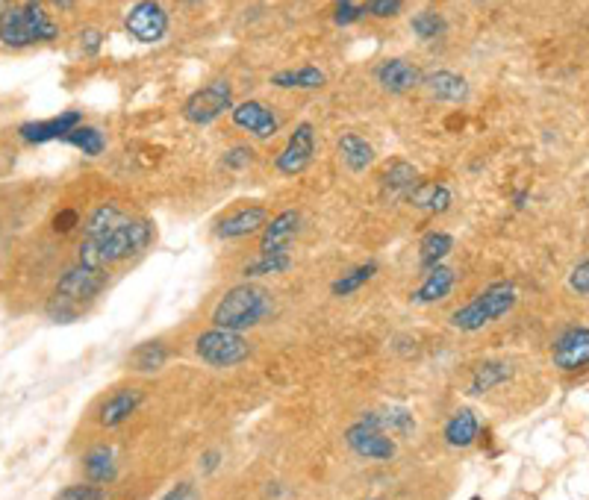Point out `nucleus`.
Wrapping results in <instances>:
<instances>
[{"label": "nucleus", "instance_id": "7", "mask_svg": "<svg viewBox=\"0 0 589 500\" xmlns=\"http://www.w3.org/2000/svg\"><path fill=\"white\" fill-rule=\"evenodd\" d=\"M230 109H233V86L227 80H213V83L201 86L198 92H192L186 98L183 118L195 127H207Z\"/></svg>", "mask_w": 589, "mask_h": 500}, {"label": "nucleus", "instance_id": "15", "mask_svg": "<svg viewBox=\"0 0 589 500\" xmlns=\"http://www.w3.org/2000/svg\"><path fill=\"white\" fill-rule=\"evenodd\" d=\"M375 80L377 86H380L383 92H389V95H407V92H413L416 86H422V71H419L413 62H407V59L392 56V59L377 62Z\"/></svg>", "mask_w": 589, "mask_h": 500}, {"label": "nucleus", "instance_id": "21", "mask_svg": "<svg viewBox=\"0 0 589 500\" xmlns=\"http://www.w3.org/2000/svg\"><path fill=\"white\" fill-rule=\"evenodd\" d=\"M442 436H445L448 448H457V450L472 448V445L481 439V421H478L475 409L460 406V409L448 418V424H445Z\"/></svg>", "mask_w": 589, "mask_h": 500}, {"label": "nucleus", "instance_id": "14", "mask_svg": "<svg viewBox=\"0 0 589 500\" xmlns=\"http://www.w3.org/2000/svg\"><path fill=\"white\" fill-rule=\"evenodd\" d=\"M83 124V112L80 109H65L54 118H45V121H27L18 127V136L27 142V145H48V142H56V139H65L74 127Z\"/></svg>", "mask_w": 589, "mask_h": 500}, {"label": "nucleus", "instance_id": "19", "mask_svg": "<svg viewBox=\"0 0 589 500\" xmlns=\"http://www.w3.org/2000/svg\"><path fill=\"white\" fill-rule=\"evenodd\" d=\"M422 86L430 98L442 100V103H466L472 95L466 77H460L454 71H430L422 77Z\"/></svg>", "mask_w": 589, "mask_h": 500}, {"label": "nucleus", "instance_id": "17", "mask_svg": "<svg viewBox=\"0 0 589 500\" xmlns=\"http://www.w3.org/2000/svg\"><path fill=\"white\" fill-rule=\"evenodd\" d=\"M298 230H301V215L295 209L277 212L263 227V233H260V253H266V256H271V253H289V245L298 236Z\"/></svg>", "mask_w": 589, "mask_h": 500}, {"label": "nucleus", "instance_id": "16", "mask_svg": "<svg viewBox=\"0 0 589 500\" xmlns=\"http://www.w3.org/2000/svg\"><path fill=\"white\" fill-rule=\"evenodd\" d=\"M142 403H145V392L139 386L118 389L109 398L101 400V406H98V424L107 427V430H115V427L127 424L142 409Z\"/></svg>", "mask_w": 589, "mask_h": 500}, {"label": "nucleus", "instance_id": "27", "mask_svg": "<svg viewBox=\"0 0 589 500\" xmlns=\"http://www.w3.org/2000/svg\"><path fill=\"white\" fill-rule=\"evenodd\" d=\"M419 183V171L416 165H410L407 159H392L386 165V171L380 174V186L383 192H389L392 198H407V192Z\"/></svg>", "mask_w": 589, "mask_h": 500}, {"label": "nucleus", "instance_id": "18", "mask_svg": "<svg viewBox=\"0 0 589 500\" xmlns=\"http://www.w3.org/2000/svg\"><path fill=\"white\" fill-rule=\"evenodd\" d=\"M454 286H457V271L448 268V265L442 262V265L425 271V280H422V286L410 295V303H416V306H433V303L448 298V295L454 292Z\"/></svg>", "mask_w": 589, "mask_h": 500}, {"label": "nucleus", "instance_id": "10", "mask_svg": "<svg viewBox=\"0 0 589 500\" xmlns=\"http://www.w3.org/2000/svg\"><path fill=\"white\" fill-rule=\"evenodd\" d=\"M124 30L142 45H157L168 33V12L160 0H139L124 15Z\"/></svg>", "mask_w": 589, "mask_h": 500}, {"label": "nucleus", "instance_id": "23", "mask_svg": "<svg viewBox=\"0 0 589 500\" xmlns=\"http://www.w3.org/2000/svg\"><path fill=\"white\" fill-rule=\"evenodd\" d=\"M336 150H339L342 165L351 174H366L375 165V148L360 133H342L339 142H336Z\"/></svg>", "mask_w": 589, "mask_h": 500}, {"label": "nucleus", "instance_id": "26", "mask_svg": "<svg viewBox=\"0 0 589 500\" xmlns=\"http://www.w3.org/2000/svg\"><path fill=\"white\" fill-rule=\"evenodd\" d=\"M510 377H513V371H510V365H507V362H501V359H486V362H481V365L472 371L469 395H472V398H481V395H486V392H492V389L504 386Z\"/></svg>", "mask_w": 589, "mask_h": 500}, {"label": "nucleus", "instance_id": "34", "mask_svg": "<svg viewBox=\"0 0 589 500\" xmlns=\"http://www.w3.org/2000/svg\"><path fill=\"white\" fill-rule=\"evenodd\" d=\"M292 268V256L289 253H257V259H251L245 268H242V277L245 280H257V277H274V274H286Z\"/></svg>", "mask_w": 589, "mask_h": 500}, {"label": "nucleus", "instance_id": "28", "mask_svg": "<svg viewBox=\"0 0 589 500\" xmlns=\"http://www.w3.org/2000/svg\"><path fill=\"white\" fill-rule=\"evenodd\" d=\"M83 471H86V480L89 483H98V486H109L115 483L118 477V462H115V453L112 448H92L86 456H83Z\"/></svg>", "mask_w": 589, "mask_h": 500}, {"label": "nucleus", "instance_id": "35", "mask_svg": "<svg viewBox=\"0 0 589 500\" xmlns=\"http://www.w3.org/2000/svg\"><path fill=\"white\" fill-rule=\"evenodd\" d=\"M366 18V0H336L333 6V24L351 27Z\"/></svg>", "mask_w": 589, "mask_h": 500}, {"label": "nucleus", "instance_id": "20", "mask_svg": "<svg viewBox=\"0 0 589 500\" xmlns=\"http://www.w3.org/2000/svg\"><path fill=\"white\" fill-rule=\"evenodd\" d=\"M407 203L419 212H428V215H442L451 209L454 203V195L445 183H436V180H419L410 192H407Z\"/></svg>", "mask_w": 589, "mask_h": 500}, {"label": "nucleus", "instance_id": "1", "mask_svg": "<svg viewBox=\"0 0 589 500\" xmlns=\"http://www.w3.org/2000/svg\"><path fill=\"white\" fill-rule=\"evenodd\" d=\"M109 274L107 268H92L83 262H74L54 286V295L48 300V318L56 324L77 321L95 300L104 295Z\"/></svg>", "mask_w": 589, "mask_h": 500}, {"label": "nucleus", "instance_id": "30", "mask_svg": "<svg viewBox=\"0 0 589 500\" xmlns=\"http://www.w3.org/2000/svg\"><path fill=\"white\" fill-rule=\"evenodd\" d=\"M451 250H454V236L451 233H442V230H433V233H428L419 242V268L430 271V268L442 265Z\"/></svg>", "mask_w": 589, "mask_h": 500}, {"label": "nucleus", "instance_id": "5", "mask_svg": "<svg viewBox=\"0 0 589 500\" xmlns=\"http://www.w3.org/2000/svg\"><path fill=\"white\" fill-rule=\"evenodd\" d=\"M519 300V292H516V283L510 280H498L492 286H486L481 295L469 300L466 306L454 309L448 324L460 333H478L483 327L495 324L498 318H504L507 312H513Z\"/></svg>", "mask_w": 589, "mask_h": 500}, {"label": "nucleus", "instance_id": "4", "mask_svg": "<svg viewBox=\"0 0 589 500\" xmlns=\"http://www.w3.org/2000/svg\"><path fill=\"white\" fill-rule=\"evenodd\" d=\"M274 312V300L271 292L257 286V283H239L233 289L224 292V298L215 303L213 309V327L221 330H233V333H245L254 330L266 321Z\"/></svg>", "mask_w": 589, "mask_h": 500}, {"label": "nucleus", "instance_id": "39", "mask_svg": "<svg viewBox=\"0 0 589 500\" xmlns=\"http://www.w3.org/2000/svg\"><path fill=\"white\" fill-rule=\"evenodd\" d=\"M569 289L578 292V295H584V298H589V259L578 262V265L572 268V274H569Z\"/></svg>", "mask_w": 589, "mask_h": 500}, {"label": "nucleus", "instance_id": "6", "mask_svg": "<svg viewBox=\"0 0 589 500\" xmlns=\"http://www.w3.org/2000/svg\"><path fill=\"white\" fill-rule=\"evenodd\" d=\"M195 353L210 368H236L251 356V342L242 333L210 327L195 339Z\"/></svg>", "mask_w": 589, "mask_h": 500}, {"label": "nucleus", "instance_id": "24", "mask_svg": "<svg viewBox=\"0 0 589 500\" xmlns=\"http://www.w3.org/2000/svg\"><path fill=\"white\" fill-rule=\"evenodd\" d=\"M363 418L372 421L383 433H389L392 439H407L416 430V418L404 406H389V409H380V412H366Z\"/></svg>", "mask_w": 589, "mask_h": 500}, {"label": "nucleus", "instance_id": "2", "mask_svg": "<svg viewBox=\"0 0 589 500\" xmlns=\"http://www.w3.org/2000/svg\"><path fill=\"white\" fill-rule=\"evenodd\" d=\"M157 236V227L154 221L148 218H130L127 224L109 230L104 236H92V239H83L80 245V253H77V262L83 265H92V268H109V265H118V262H127L139 253L151 248Z\"/></svg>", "mask_w": 589, "mask_h": 500}, {"label": "nucleus", "instance_id": "31", "mask_svg": "<svg viewBox=\"0 0 589 500\" xmlns=\"http://www.w3.org/2000/svg\"><path fill=\"white\" fill-rule=\"evenodd\" d=\"M375 274H377V262L375 259H369V262H363V265L351 268L348 274H342L339 280H333L330 295H333V298H348V295L360 292L366 283H372V280H375Z\"/></svg>", "mask_w": 589, "mask_h": 500}, {"label": "nucleus", "instance_id": "47", "mask_svg": "<svg viewBox=\"0 0 589 500\" xmlns=\"http://www.w3.org/2000/svg\"><path fill=\"white\" fill-rule=\"evenodd\" d=\"M472 500H481V498H472Z\"/></svg>", "mask_w": 589, "mask_h": 500}, {"label": "nucleus", "instance_id": "44", "mask_svg": "<svg viewBox=\"0 0 589 500\" xmlns=\"http://www.w3.org/2000/svg\"><path fill=\"white\" fill-rule=\"evenodd\" d=\"M528 200H531V192H525V189H522V192H516V195H513V206H516V209H525V206H528Z\"/></svg>", "mask_w": 589, "mask_h": 500}, {"label": "nucleus", "instance_id": "32", "mask_svg": "<svg viewBox=\"0 0 589 500\" xmlns=\"http://www.w3.org/2000/svg\"><path fill=\"white\" fill-rule=\"evenodd\" d=\"M62 142L71 145V148L83 150V156H101V153L107 150V136H104V130H101V127H92V124L74 127Z\"/></svg>", "mask_w": 589, "mask_h": 500}, {"label": "nucleus", "instance_id": "25", "mask_svg": "<svg viewBox=\"0 0 589 500\" xmlns=\"http://www.w3.org/2000/svg\"><path fill=\"white\" fill-rule=\"evenodd\" d=\"M133 215L121 206V203H115V200H107V203H98L92 212H89V218H86V239H92V236H104L109 230H115V227H121V224H127Z\"/></svg>", "mask_w": 589, "mask_h": 500}, {"label": "nucleus", "instance_id": "29", "mask_svg": "<svg viewBox=\"0 0 589 500\" xmlns=\"http://www.w3.org/2000/svg\"><path fill=\"white\" fill-rule=\"evenodd\" d=\"M130 371H139V374H154V371H160L165 368V362H168V348H165V342L160 339H154V342H142V345H136V348L130 350Z\"/></svg>", "mask_w": 589, "mask_h": 500}, {"label": "nucleus", "instance_id": "45", "mask_svg": "<svg viewBox=\"0 0 589 500\" xmlns=\"http://www.w3.org/2000/svg\"><path fill=\"white\" fill-rule=\"evenodd\" d=\"M24 3H42L45 6V0H24ZM56 9H71L74 6V0H51Z\"/></svg>", "mask_w": 589, "mask_h": 500}, {"label": "nucleus", "instance_id": "38", "mask_svg": "<svg viewBox=\"0 0 589 500\" xmlns=\"http://www.w3.org/2000/svg\"><path fill=\"white\" fill-rule=\"evenodd\" d=\"M401 9H404V0H366V18L386 21V18L401 15Z\"/></svg>", "mask_w": 589, "mask_h": 500}, {"label": "nucleus", "instance_id": "3", "mask_svg": "<svg viewBox=\"0 0 589 500\" xmlns=\"http://www.w3.org/2000/svg\"><path fill=\"white\" fill-rule=\"evenodd\" d=\"M59 39V24L42 3H18L0 9V45L24 50Z\"/></svg>", "mask_w": 589, "mask_h": 500}, {"label": "nucleus", "instance_id": "12", "mask_svg": "<svg viewBox=\"0 0 589 500\" xmlns=\"http://www.w3.org/2000/svg\"><path fill=\"white\" fill-rule=\"evenodd\" d=\"M554 368L566 371V374H578L589 368V327H569L554 339L551 348Z\"/></svg>", "mask_w": 589, "mask_h": 500}, {"label": "nucleus", "instance_id": "43", "mask_svg": "<svg viewBox=\"0 0 589 500\" xmlns=\"http://www.w3.org/2000/svg\"><path fill=\"white\" fill-rule=\"evenodd\" d=\"M198 465H201V474H215V471H218V465H221V450L213 448V450H207V453H201Z\"/></svg>", "mask_w": 589, "mask_h": 500}, {"label": "nucleus", "instance_id": "36", "mask_svg": "<svg viewBox=\"0 0 589 500\" xmlns=\"http://www.w3.org/2000/svg\"><path fill=\"white\" fill-rule=\"evenodd\" d=\"M56 500H109L107 486H98V483H74V486H65Z\"/></svg>", "mask_w": 589, "mask_h": 500}, {"label": "nucleus", "instance_id": "33", "mask_svg": "<svg viewBox=\"0 0 589 500\" xmlns=\"http://www.w3.org/2000/svg\"><path fill=\"white\" fill-rule=\"evenodd\" d=\"M410 30H413V36L422 39V42H436V39H445L448 21H445V15L436 12V9H422V12H416V15L410 18Z\"/></svg>", "mask_w": 589, "mask_h": 500}, {"label": "nucleus", "instance_id": "40", "mask_svg": "<svg viewBox=\"0 0 589 500\" xmlns=\"http://www.w3.org/2000/svg\"><path fill=\"white\" fill-rule=\"evenodd\" d=\"M101 48H104V33L101 30H83L80 33V50L86 56H98Z\"/></svg>", "mask_w": 589, "mask_h": 500}, {"label": "nucleus", "instance_id": "8", "mask_svg": "<svg viewBox=\"0 0 589 500\" xmlns=\"http://www.w3.org/2000/svg\"><path fill=\"white\" fill-rule=\"evenodd\" d=\"M345 445L354 456L366 459V462H392L398 453V439H392L389 433H383L372 421L360 418L345 430Z\"/></svg>", "mask_w": 589, "mask_h": 500}, {"label": "nucleus", "instance_id": "9", "mask_svg": "<svg viewBox=\"0 0 589 500\" xmlns=\"http://www.w3.org/2000/svg\"><path fill=\"white\" fill-rule=\"evenodd\" d=\"M313 156H316V130H313L310 121H301L289 133V139L280 148V153L274 156V168L283 177H298L313 165Z\"/></svg>", "mask_w": 589, "mask_h": 500}, {"label": "nucleus", "instance_id": "13", "mask_svg": "<svg viewBox=\"0 0 589 500\" xmlns=\"http://www.w3.org/2000/svg\"><path fill=\"white\" fill-rule=\"evenodd\" d=\"M268 224V212L266 206L260 203H251V206H239V209H230L227 215H221L215 221V239L221 242H236V239H245V236H254V233H263V227Z\"/></svg>", "mask_w": 589, "mask_h": 500}, {"label": "nucleus", "instance_id": "42", "mask_svg": "<svg viewBox=\"0 0 589 500\" xmlns=\"http://www.w3.org/2000/svg\"><path fill=\"white\" fill-rule=\"evenodd\" d=\"M160 500H201V495H198L195 483H177V486H171Z\"/></svg>", "mask_w": 589, "mask_h": 500}, {"label": "nucleus", "instance_id": "46", "mask_svg": "<svg viewBox=\"0 0 589 500\" xmlns=\"http://www.w3.org/2000/svg\"><path fill=\"white\" fill-rule=\"evenodd\" d=\"M186 3H192V6H195V3H204V0H186Z\"/></svg>", "mask_w": 589, "mask_h": 500}, {"label": "nucleus", "instance_id": "11", "mask_svg": "<svg viewBox=\"0 0 589 500\" xmlns=\"http://www.w3.org/2000/svg\"><path fill=\"white\" fill-rule=\"evenodd\" d=\"M230 121L245 130L248 136L260 139V142H268L280 133V118L277 112L263 103V100H242V103H233L230 109Z\"/></svg>", "mask_w": 589, "mask_h": 500}, {"label": "nucleus", "instance_id": "37", "mask_svg": "<svg viewBox=\"0 0 589 500\" xmlns=\"http://www.w3.org/2000/svg\"><path fill=\"white\" fill-rule=\"evenodd\" d=\"M251 162H254V148H248V145H233L221 153V168H227V171H245Z\"/></svg>", "mask_w": 589, "mask_h": 500}, {"label": "nucleus", "instance_id": "22", "mask_svg": "<svg viewBox=\"0 0 589 500\" xmlns=\"http://www.w3.org/2000/svg\"><path fill=\"white\" fill-rule=\"evenodd\" d=\"M324 83H327V74L316 65H298V68H283L271 74V86L286 89V92H316Z\"/></svg>", "mask_w": 589, "mask_h": 500}, {"label": "nucleus", "instance_id": "41", "mask_svg": "<svg viewBox=\"0 0 589 500\" xmlns=\"http://www.w3.org/2000/svg\"><path fill=\"white\" fill-rule=\"evenodd\" d=\"M74 227H80V212L77 209H59L54 215L56 233H71Z\"/></svg>", "mask_w": 589, "mask_h": 500}]
</instances>
